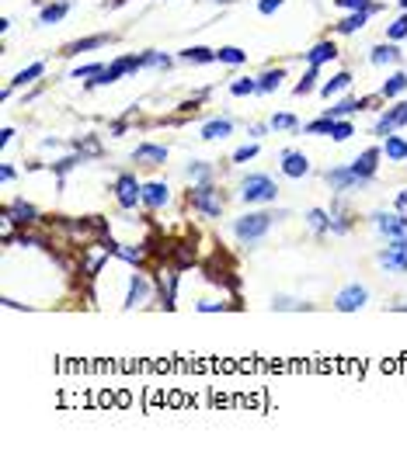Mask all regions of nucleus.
Wrapping results in <instances>:
<instances>
[{
    "label": "nucleus",
    "instance_id": "423d86ee",
    "mask_svg": "<svg viewBox=\"0 0 407 451\" xmlns=\"http://www.w3.org/2000/svg\"><path fill=\"white\" fill-rule=\"evenodd\" d=\"M136 70H143V66H139V56H122V60H115L112 66H105V73H101V77H94V80H87V84H91V87L115 84L119 77H129V73H136Z\"/></svg>",
    "mask_w": 407,
    "mask_h": 451
},
{
    "label": "nucleus",
    "instance_id": "f3484780",
    "mask_svg": "<svg viewBox=\"0 0 407 451\" xmlns=\"http://www.w3.org/2000/svg\"><path fill=\"white\" fill-rule=\"evenodd\" d=\"M139 163H150V167H161L164 160H167V149L164 146H154V143H143V146H136V153H132Z\"/></svg>",
    "mask_w": 407,
    "mask_h": 451
},
{
    "label": "nucleus",
    "instance_id": "2f4dec72",
    "mask_svg": "<svg viewBox=\"0 0 407 451\" xmlns=\"http://www.w3.org/2000/svg\"><path fill=\"white\" fill-rule=\"evenodd\" d=\"M327 222H331L327 212H321V208H310V212H307V226H310L314 233H327Z\"/></svg>",
    "mask_w": 407,
    "mask_h": 451
},
{
    "label": "nucleus",
    "instance_id": "b1692460",
    "mask_svg": "<svg viewBox=\"0 0 407 451\" xmlns=\"http://www.w3.org/2000/svg\"><path fill=\"white\" fill-rule=\"evenodd\" d=\"M230 132H233V122H230V119H213V122L202 125V139H223V136H230Z\"/></svg>",
    "mask_w": 407,
    "mask_h": 451
},
{
    "label": "nucleus",
    "instance_id": "0eeeda50",
    "mask_svg": "<svg viewBox=\"0 0 407 451\" xmlns=\"http://www.w3.org/2000/svg\"><path fill=\"white\" fill-rule=\"evenodd\" d=\"M373 222H376V230H380L386 240H404V236H407V219L397 215V212H376Z\"/></svg>",
    "mask_w": 407,
    "mask_h": 451
},
{
    "label": "nucleus",
    "instance_id": "58836bf2",
    "mask_svg": "<svg viewBox=\"0 0 407 451\" xmlns=\"http://www.w3.org/2000/svg\"><path fill=\"white\" fill-rule=\"evenodd\" d=\"M317 70H321V66H310L307 73H303V80L296 84V94H299V97H303V94H310V90H314V80H317Z\"/></svg>",
    "mask_w": 407,
    "mask_h": 451
},
{
    "label": "nucleus",
    "instance_id": "09e8293b",
    "mask_svg": "<svg viewBox=\"0 0 407 451\" xmlns=\"http://www.w3.org/2000/svg\"><path fill=\"white\" fill-rule=\"evenodd\" d=\"M247 132H251V136H254V139H258V136H265V132H268V125H251V129H247Z\"/></svg>",
    "mask_w": 407,
    "mask_h": 451
},
{
    "label": "nucleus",
    "instance_id": "8fccbe9b",
    "mask_svg": "<svg viewBox=\"0 0 407 451\" xmlns=\"http://www.w3.org/2000/svg\"><path fill=\"white\" fill-rule=\"evenodd\" d=\"M14 139V129H4V132H0V146H8Z\"/></svg>",
    "mask_w": 407,
    "mask_h": 451
},
{
    "label": "nucleus",
    "instance_id": "79ce46f5",
    "mask_svg": "<svg viewBox=\"0 0 407 451\" xmlns=\"http://www.w3.org/2000/svg\"><path fill=\"white\" fill-rule=\"evenodd\" d=\"M272 309H279V313H282V309H307V306L296 302V299H286V295H275V299H272Z\"/></svg>",
    "mask_w": 407,
    "mask_h": 451
},
{
    "label": "nucleus",
    "instance_id": "864d4df0",
    "mask_svg": "<svg viewBox=\"0 0 407 451\" xmlns=\"http://www.w3.org/2000/svg\"><path fill=\"white\" fill-rule=\"evenodd\" d=\"M400 8H404V11H407V0H400Z\"/></svg>",
    "mask_w": 407,
    "mask_h": 451
},
{
    "label": "nucleus",
    "instance_id": "c756f323",
    "mask_svg": "<svg viewBox=\"0 0 407 451\" xmlns=\"http://www.w3.org/2000/svg\"><path fill=\"white\" fill-rule=\"evenodd\" d=\"M230 94L233 97H247V94H258V77H240L230 84Z\"/></svg>",
    "mask_w": 407,
    "mask_h": 451
},
{
    "label": "nucleus",
    "instance_id": "f8f14e48",
    "mask_svg": "<svg viewBox=\"0 0 407 451\" xmlns=\"http://www.w3.org/2000/svg\"><path fill=\"white\" fill-rule=\"evenodd\" d=\"M282 174H286V178H307V174H310L307 156L296 153V149H282Z\"/></svg>",
    "mask_w": 407,
    "mask_h": 451
},
{
    "label": "nucleus",
    "instance_id": "cd10ccee",
    "mask_svg": "<svg viewBox=\"0 0 407 451\" xmlns=\"http://www.w3.org/2000/svg\"><path fill=\"white\" fill-rule=\"evenodd\" d=\"M362 108V101H355V97H341L338 104H331L327 111H324V115L327 119H341V115H351V111H359Z\"/></svg>",
    "mask_w": 407,
    "mask_h": 451
},
{
    "label": "nucleus",
    "instance_id": "4c0bfd02",
    "mask_svg": "<svg viewBox=\"0 0 407 451\" xmlns=\"http://www.w3.org/2000/svg\"><path fill=\"white\" fill-rule=\"evenodd\" d=\"M188 174H191L195 181H209V178H213V167L202 163V160H191V163H188Z\"/></svg>",
    "mask_w": 407,
    "mask_h": 451
},
{
    "label": "nucleus",
    "instance_id": "39448f33",
    "mask_svg": "<svg viewBox=\"0 0 407 451\" xmlns=\"http://www.w3.org/2000/svg\"><path fill=\"white\" fill-rule=\"evenodd\" d=\"M324 181H327V188L331 191H355V188H362V184H369L366 178H359L355 174V167H334V171H327L324 174Z\"/></svg>",
    "mask_w": 407,
    "mask_h": 451
},
{
    "label": "nucleus",
    "instance_id": "de8ad7c7",
    "mask_svg": "<svg viewBox=\"0 0 407 451\" xmlns=\"http://www.w3.org/2000/svg\"><path fill=\"white\" fill-rule=\"evenodd\" d=\"M393 208H397V212H407V191H400V195L393 198Z\"/></svg>",
    "mask_w": 407,
    "mask_h": 451
},
{
    "label": "nucleus",
    "instance_id": "4468645a",
    "mask_svg": "<svg viewBox=\"0 0 407 451\" xmlns=\"http://www.w3.org/2000/svg\"><path fill=\"white\" fill-rule=\"evenodd\" d=\"M400 42H383V45H376L373 52H369V63L373 66H390V63H400Z\"/></svg>",
    "mask_w": 407,
    "mask_h": 451
},
{
    "label": "nucleus",
    "instance_id": "1a4fd4ad",
    "mask_svg": "<svg viewBox=\"0 0 407 451\" xmlns=\"http://www.w3.org/2000/svg\"><path fill=\"white\" fill-rule=\"evenodd\" d=\"M139 195H143V184H139L132 174H119V181H115V198H119V205H122V208H132V205L139 202Z\"/></svg>",
    "mask_w": 407,
    "mask_h": 451
},
{
    "label": "nucleus",
    "instance_id": "7c9ffc66",
    "mask_svg": "<svg viewBox=\"0 0 407 451\" xmlns=\"http://www.w3.org/2000/svg\"><path fill=\"white\" fill-rule=\"evenodd\" d=\"M139 66H161V70H167V66H171V56L146 49V52H139Z\"/></svg>",
    "mask_w": 407,
    "mask_h": 451
},
{
    "label": "nucleus",
    "instance_id": "aec40b11",
    "mask_svg": "<svg viewBox=\"0 0 407 451\" xmlns=\"http://www.w3.org/2000/svg\"><path fill=\"white\" fill-rule=\"evenodd\" d=\"M8 219H11L14 226H32V222L38 219V208H35V205H28V202H14V205H11V212H8Z\"/></svg>",
    "mask_w": 407,
    "mask_h": 451
},
{
    "label": "nucleus",
    "instance_id": "412c9836",
    "mask_svg": "<svg viewBox=\"0 0 407 451\" xmlns=\"http://www.w3.org/2000/svg\"><path fill=\"white\" fill-rule=\"evenodd\" d=\"M369 14H373V11H351V14H348V18H341L334 28H338L341 35H351V32H359V28L369 21Z\"/></svg>",
    "mask_w": 407,
    "mask_h": 451
},
{
    "label": "nucleus",
    "instance_id": "37998d69",
    "mask_svg": "<svg viewBox=\"0 0 407 451\" xmlns=\"http://www.w3.org/2000/svg\"><path fill=\"white\" fill-rule=\"evenodd\" d=\"M77 163H80V156H67V160H56V163H53V171H56V174L63 178L67 171H73V167H77Z\"/></svg>",
    "mask_w": 407,
    "mask_h": 451
},
{
    "label": "nucleus",
    "instance_id": "49530a36",
    "mask_svg": "<svg viewBox=\"0 0 407 451\" xmlns=\"http://www.w3.org/2000/svg\"><path fill=\"white\" fill-rule=\"evenodd\" d=\"M286 0H258V14H275Z\"/></svg>",
    "mask_w": 407,
    "mask_h": 451
},
{
    "label": "nucleus",
    "instance_id": "ea45409f",
    "mask_svg": "<svg viewBox=\"0 0 407 451\" xmlns=\"http://www.w3.org/2000/svg\"><path fill=\"white\" fill-rule=\"evenodd\" d=\"M351 122H341V119H334V132H331V139L334 143H345V139H351Z\"/></svg>",
    "mask_w": 407,
    "mask_h": 451
},
{
    "label": "nucleus",
    "instance_id": "603ef678",
    "mask_svg": "<svg viewBox=\"0 0 407 451\" xmlns=\"http://www.w3.org/2000/svg\"><path fill=\"white\" fill-rule=\"evenodd\" d=\"M119 4H126V0H108V8H119Z\"/></svg>",
    "mask_w": 407,
    "mask_h": 451
},
{
    "label": "nucleus",
    "instance_id": "ddd939ff",
    "mask_svg": "<svg viewBox=\"0 0 407 451\" xmlns=\"http://www.w3.org/2000/svg\"><path fill=\"white\" fill-rule=\"evenodd\" d=\"M380 156H383V149H376V146H369L366 153H359V160L351 163L355 174L366 178V181H373V178H376V167H380Z\"/></svg>",
    "mask_w": 407,
    "mask_h": 451
},
{
    "label": "nucleus",
    "instance_id": "c85d7f7f",
    "mask_svg": "<svg viewBox=\"0 0 407 451\" xmlns=\"http://www.w3.org/2000/svg\"><path fill=\"white\" fill-rule=\"evenodd\" d=\"M348 84H351V73L348 70H341V73H334L327 84H324V97H334V94H341V90H348Z\"/></svg>",
    "mask_w": 407,
    "mask_h": 451
},
{
    "label": "nucleus",
    "instance_id": "f704fd0d",
    "mask_svg": "<svg viewBox=\"0 0 407 451\" xmlns=\"http://www.w3.org/2000/svg\"><path fill=\"white\" fill-rule=\"evenodd\" d=\"M299 122H296V115H289V111H279V115H272V129L275 132H292Z\"/></svg>",
    "mask_w": 407,
    "mask_h": 451
},
{
    "label": "nucleus",
    "instance_id": "2eb2a0df",
    "mask_svg": "<svg viewBox=\"0 0 407 451\" xmlns=\"http://www.w3.org/2000/svg\"><path fill=\"white\" fill-rule=\"evenodd\" d=\"M303 60H307V66H324V63L338 60V45L334 42H317L310 52H303Z\"/></svg>",
    "mask_w": 407,
    "mask_h": 451
},
{
    "label": "nucleus",
    "instance_id": "a211bd4d",
    "mask_svg": "<svg viewBox=\"0 0 407 451\" xmlns=\"http://www.w3.org/2000/svg\"><path fill=\"white\" fill-rule=\"evenodd\" d=\"M108 42V35H87V38H77V42H70L67 49H63V56H80V52H94V49H101Z\"/></svg>",
    "mask_w": 407,
    "mask_h": 451
},
{
    "label": "nucleus",
    "instance_id": "c03bdc74",
    "mask_svg": "<svg viewBox=\"0 0 407 451\" xmlns=\"http://www.w3.org/2000/svg\"><path fill=\"white\" fill-rule=\"evenodd\" d=\"M327 230H331V233H348V222L341 219V212H338V208L331 212V222H327Z\"/></svg>",
    "mask_w": 407,
    "mask_h": 451
},
{
    "label": "nucleus",
    "instance_id": "a18cd8bd",
    "mask_svg": "<svg viewBox=\"0 0 407 451\" xmlns=\"http://www.w3.org/2000/svg\"><path fill=\"white\" fill-rule=\"evenodd\" d=\"M101 73H105V66H101V63H91V66H77V70H73V77H101Z\"/></svg>",
    "mask_w": 407,
    "mask_h": 451
},
{
    "label": "nucleus",
    "instance_id": "f03ea898",
    "mask_svg": "<svg viewBox=\"0 0 407 451\" xmlns=\"http://www.w3.org/2000/svg\"><path fill=\"white\" fill-rule=\"evenodd\" d=\"M240 198L247 205H268L279 198V184L268 178V174H247L240 181Z\"/></svg>",
    "mask_w": 407,
    "mask_h": 451
},
{
    "label": "nucleus",
    "instance_id": "9b49d317",
    "mask_svg": "<svg viewBox=\"0 0 407 451\" xmlns=\"http://www.w3.org/2000/svg\"><path fill=\"white\" fill-rule=\"evenodd\" d=\"M404 125H407V101H404V104H397V108H390L386 115L376 122V136H383V139H386V136H393V132H397V129H404Z\"/></svg>",
    "mask_w": 407,
    "mask_h": 451
},
{
    "label": "nucleus",
    "instance_id": "5fc2aeb1",
    "mask_svg": "<svg viewBox=\"0 0 407 451\" xmlns=\"http://www.w3.org/2000/svg\"><path fill=\"white\" fill-rule=\"evenodd\" d=\"M216 4H230V0H216Z\"/></svg>",
    "mask_w": 407,
    "mask_h": 451
},
{
    "label": "nucleus",
    "instance_id": "a878e982",
    "mask_svg": "<svg viewBox=\"0 0 407 451\" xmlns=\"http://www.w3.org/2000/svg\"><path fill=\"white\" fill-rule=\"evenodd\" d=\"M282 80H286V70H265V73L258 77V94H272V90H279Z\"/></svg>",
    "mask_w": 407,
    "mask_h": 451
},
{
    "label": "nucleus",
    "instance_id": "e433bc0d",
    "mask_svg": "<svg viewBox=\"0 0 407 451\" xmlns=\"http://www.w3.org/2000/svg\"><path fill=\"white\" fill-rule=\"evenodd\" d=\"M338 8H345V11H380V4H373V0H338Z\"/></svg>",
    "mask_w": 407,
    "mask_h": 451
},
{
    "label": "nucleus",
    "instance_id": "6e6552de",
    "mask_svg": "<svg viewBox=\"0 0 407 451\" xmlns=\"http://www.w3.org/2000/svg\"><path fill=\"white\" fill-rule=\"evenodd\" d=\"M366 302H369V289H366V285H348V289L338 292L334 309H338V313H355V309H362Z\"/></svg>",
    "mask_w": 407,
    "mask_h": 451
},
{
    "label": "nucleus",
    "instance_id": "3c124183",
    "mask_svg": "<svg viewBox=\"0 0 407 451\" xmlns=\"http://www.w3.org/2000/svg\"><path fill=\"white\" fill-rule=\"evenodd\" d=\"M0 178L11 181V178H14V167H8V163H4V167H0Z\"/></svg>",
    "mask_w": 407,
    "mask_h": 451
},
{
    "label": "nucleus",
    "instance_id": "9d476101",
    "mask_svg": "<svg viewBox=\"0 0 407 451\" xmlns=\"http://www.w3.org/2000/svg\"><path fill=\"white\" fill-rule=\"evenodd\" d=\"M150 299H154V285H150V278L132 274V285H129V295H126V309H139Z\"/></svg>",
    "mask_w": 407,
    "mask_h": 451
},
{
    "label": "nucleus",
    "instance_id": "5701e85b",
    "mask_svg": "<svg viewBox=\"0 0 407 451\" xmlns=\"http://www.w3.org/2000/svg\"><path fill=\"white\" fill-rule=\"evenodd\" d=\"M383 153H386L393 163L407 160V139H400L397 132H393V136H386V139H383Z\"/></svg>",
    "mask_w": 407,
    "mask_h": 451
},
{
    "label": "nucleus",
    "instance_id": "f257e3e1",
    "mask_svg": "<svg viewBox=\"0 0 407 451\" xmlns=\"http://www.w3.org/2000/svg\"><path fill=\"white\" fill-rule=\"evenodd\" d=\"M275 219H282V215H272V212H251V215H240V219H233V236L244 243V247H254L258 240H265V233L272 230V222Z\"/></svg>",
    "mask_w": 407,
    "mask_h": 451
},
{
    "label": "nucleus",
    "instance_id": "4be33fe9",
    "mask_svg": "<svg viewBox=\"0 0 407 451\" xmlns=\"http://www.w3.org/2000/svg\"><path fill=\"white\" fill-rule=\"evenodd\" d=\"M407 90V73L404 70H397L393 77H386V84L380 87V97H400Z\"/></svg>",
    "mask_w": 407,
    "mask_h": 451
},
{
    "label": "nucleus",
    "instance_id": "dca6fc26",
    "mask_svg": "<svg viewBox=\"0 0 407 451\" xmlns=\"http://www.w3.org/2000/svg\"><path fill=\"white\" fill-rule=\"evenodd\" d=\"M167 184H161V181H150V184H143V195H139V202L146 205V208H161V205H167Z\"/></svg>",
    "mask_w": 407,
    "mask_h": 451
},
{
    "label": "nucleus",
    "instance_id": "72a5a7b5",
    "mask_svg": "<svg viewBox=\"0 0 407 451\" xmlns=\"http://www.w3.org/2000/svg\"><path fill=\"white\" fill-rule=\"evenodd\" d=\"M386 38H390V42H404V38H407V11H404L393 25H386Z\"/></svg>",
    "mask_w": 407,
    "mask_h": 451
},
{
    "label": "nucleus",
    "instance_id": "393cba45",
    "mask_svg": "<svg viewBox=\"0 0 407 451\" xmlns=\"http://www.w3.org/2000/svg\"><path fill=\"white\" fill-rule=\"evenodd\" d=\"M181 60L185 63H216V52L206 45H191V49H181Z\"/></svg>",
    "mask_w": 407,
    "mask_h": 451
},
{
    "label": "nucleus",
    "instance_id": "bb28decb",
    "mask_svg": "<svg viewBox=\"0 0 407 451\" xmlns=\"http://www.w3.org/2000/svg\"><path fill=\"white\" fill-rule=\"evenodd\" d=\"M247 60V52L244 49H237V45H223V49H216V63H226V66H240Z\"/></svg>",
    "mask_w": 407,
    "mask_h": 451
},
{
    "label": "nucleus",
    "instance_id": "c9c22d12",
    "mask_svg": "<svg viewBox=\"0 0 407 451\" xmlns=\"http://www.w3.org/2000/svg\"><path fill=\"white\" fill-rule=\"evenodd\" d=\"M303 132H307V136H331V132H334V119H327V115H324V119L310 122Z\"/></svg>",
    "mask_w": 407,
    "mask_h": 451
},
{
    "label": "nucleus",
    "instance_id": "473e14b6",
    "mask_svg": "<svg viewBox=\"0 0 407 451\" xmlns=\"http://www.w3.org/2000/svg\"><path fill=\"white\" fill-rule=\"evenodd\" d=\"M45 73V63H32L28 70H21L18 77H14V87H25V84H32V80H38Z\"/></svg>",
    "mask_w": 407,
    "mask_h": 451
},
{
    "label": "nucleus",
    "instance_id": "7ed1b4c3",
    "mask_svg": "<svg viewBox=\"0 0 407 451\" xmlns=\"http://www.w3.org/2000/svg\"><path fill=\"white\" fill-rule=\"evenodd\" d=\"M380 267L386 274H407V236L404 240H390L383 250H380Z\"/></svg>",
    "mask_w": 407,
    "mask_h": 451
},
{
    "label": "nucleus",
    "instance_id": "6ab92c4d",
    "mask_svg": "<svg viewBox=\"0 0 407 451\" xmlns=\"http://www.w3.org/2000/svg\"><path fill=\"white\" fill-rule=\"evenodd\" d=\"M70 14V0H56V4H45L38 14V25H56Z\"/></svg>",
    "mask_w": 407,
    "mask_h": 451
},
{
    "label": "nucleus",
    "instance_id": "20e7f679",
    "mask_svg": "<svg viewBox=\"0 0 407 451\" xmlns=\"http://www.w3.org/2000/svg\"><path fill=\"white\" fill-rule=\"evenodd\" d=\"M191 205H195L202 215H206V219H220V212H223V202H220V195H216L213 184L191 188Z\"/></svg>",
    "mask_w": 407,
    "mask_h": 451
},
{
    "label": "nucleus",
    "instance_id": "a19ab883",
    "mask_svg": "<svg viewBox=\"0 0 407 451\" xmlns=\"http://www.w3.org/2000/svg\"><path fill=\"white\" fill-rule=\"evenodd\" d=\"M258 143H251V146H240L237 153H233V163H244V160H254V156H258Z\"/></svg>",
    "mask_w": 407,
    "mask_h": 451
}]
</instances>
